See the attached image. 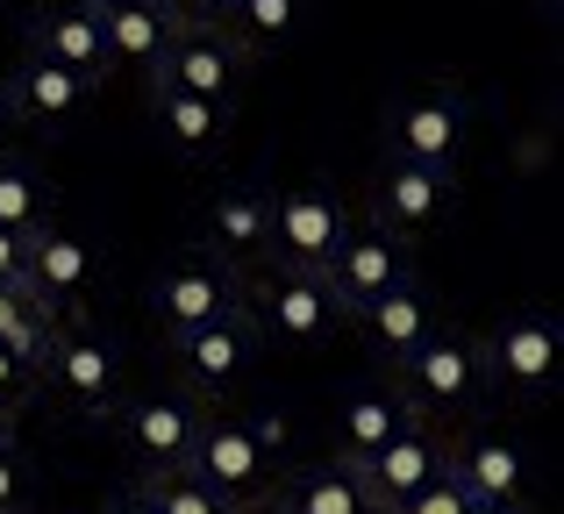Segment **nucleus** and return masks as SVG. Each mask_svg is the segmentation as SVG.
<instances>
[{"label": "nucleus", "mask_w": 564, "mask_h": 514, "mask_svg": "<svg viewBox=\"0 0 564 514\" xmlns=\"http://www.w3.org/2000/svg\"><path fill=\"white\" fill-rule=\"evenodd\" d=\"M29 393H36V372H29V364H14L8 350H0V422H8L14 407L29 401Z\"/></svg>", "instance_id": "32"}, {"label": "nucleus", "mask_w": 564, "mask_h": 514, "mask_svg": "<svg viewBox=\"0 0 564 514\" xmlns=\"http://www.w3.org/2000/svg\"><path fill=\"white\" fill-rule=\"evenodd\" d=\"M100 514H158V507H151V493H122V501H108Z\"/></svg>", "instance_id": "35"}, {"label": "nucleus", "mask_w": 564, "mask_h": 514, "mask_svg": "<svg viewBox=\"0 0 564 514\" xmlns=\"http://www.w3.org/2000/svg\"><path fill=\"white\" fill-rule=\"evenodd\" d=\"M358 329H365V343H372L379 358L400 372V364H408L414 350H422V336L436 329V300H429L422 272H414V278H400L393 293H379V300L358 315Z\"/></svg>", "instance_id": "19"}, {"label": "nucleus", "mask_w": 564, "mask_h": 514, "mask_svg": "<svg viewBox=\"0 0 564 514\" xmlns=\"http://www.w3.org/2000/svg\"><path fill=\"white\" fill-rule=\"evenodd\" d=\"M451 194H457L451 172H429V165L393 157V165L379 172V186H372V222L393 229V237H422V229H436L443 215H451Z\"/></svg>", "instance_id": "14"}, {"label": "nucleus", "mask_w": 564, "mask_h": 514, "mask_svg": "<svg viewBox=\"0 0 564 514\" xmlns=\"http://www.w3.org/2000/svg\"><path fill=\"white\" fill-rule=\"evenodd\" d=\"M229 307H243L236 300V278H229V264H215V258H180L165 278L151 286V315L165 321V336H186V329H200V321H215V315H229Z\"/></svg>", "instance_id": "13"}, {"label": "nucleus", "mask_w": 564, "mask_h": 514, "mask_svg": "<svg viewBox=\"0 0 564 514\" xmlns=\"http://www.w3.org/2000/svg\"><path fill=\"white\" fill-rule=\"evenodd\" d=\"M186 479H200V486L229 507H250L272 486V450L250 436V422H207L193 458H186Z\"/></svg>", "instance_id": "8"}, {"label": "nucleus", "mask_w": 564, "mask_h": 514, "mask_svg": "<svg viewBox=\"0 0 564 514\" xmlns=\"http://www.w3.org/2000/svg\"><path fill=\"white\" fill-rule=\"evenodd\" d=\"M400 372H408V407L414 415H465V407L479 401V386H486L479 343L457 336V329H443V321L422 336V350H414Z\"/></svg>", "instance_id": "4"}, {"label": "nucleus", "mask_w": 564, "mask_h": 514, "mask_svg": "<svg viewBox=\"0 0 564 514\" xmlns=\"http://www.w3.org/2000/svg\"><path fill=\"white\" fill-rule=\"evenodd\" d=\"M301 22H307V0H229V14H221V29L236 36L243 57L286 51V43L301 36Z\"/></svg>", "instance_id": "23"}, {"label": "nucleus", "mask_w": 564, "mask_h": 514, "mask_svg": "<svg viewBox=\"0 0 564 514\" xmlns=\"http://www.w3.org/2000/svg\"><path fill=\"white\" fill-rule=\"evenodd\" d=\"M236 514H286L279 501H250V507H236Z\"/></svg>", "instance_id": "36"}, {"label": "nucleus", "mask_w": 564, "mask_h": 514, "mask_svg": "<svg viewBox=\"0 0 564 514\" xmlns=\"http://www.w3.org/2000/svg\"><path fill=\"white\" fill-rule=\"evenodd\" d=\"M22 264H29V237L0 229V286H29V278H22Z\"/></svg>", "instance_id": "33"}, {"label": "nucleus", "mask_w": 564, "mask_h": 514, "mask_svg": "<svg viewBox=\"0 0 564 514\" xmlns=\"http://www.w3.org/2000/svg\"><path fill=\"white\" fill-rule=\"evenodd\" d=\"M29 57H51V65H65V72H79L86 86H108V43H100V22H94V8L86 0H65V8H43L36 22H29Z\"/></svg>", "instance_id": "16"}, {"label": "nucleus", "mask_w": 564, "mask_h": 514, "mask_svg": "<svg viewBox=\"0 0 564 514\" xmlns=\"http://www.w3.org/2000/svg\"><path fill=\"white\" fill-rule=\"evenodd\" d=\"M8 100H14V114H22V122L65 129V122H79V114H86L94 86H86L79 72L51 65V57H22V72H14V86H8Z\"/></svg>", "instance_id": "20"}, {"label": "nucleus", "mask_w": 564, "mask_h": 514, "mask_svg": "<svg viewBox=\"0 0 564 514\" xmlns=\"http://www.w3.org/2000/svg\"><path fill=\"white\" fill-rule=\"evenodd\" d=\"M158 14H165L180 36H200V29H221V14H229V0H151Z\"/></svg>", "instance_id": "30"}, {"label": "nucleus", "mask_w": 564, "mask_h": 514, "mask_svg": "<svg viewBox=\"0 0 564 514\" xmlns=\"http://www.w3.org/2000/svg\"><path fill=\"white\" fill-rule=\"evenodd\" d=\"M400 514H471V501H465V486L451 479V464H443V479H429V486L414 493Z\"/></svg>", "instance_id": "31"}, {"label": "nucleus", "mask_w": 564, "mask_h": 514, "mask_svg": "<svg viewBox=\"0 0 564 514\" xmlns=\"http://www.w3.org/2000/svg\"><path fill=\"white\" fill-rule=\"evenodd\" d=\"M22 501H29V458H22V444L0 429V514H22Z\"/></svg>", "instance_id": "29"}, {"label": "nucleus", "mask_w": 564, "mask_h": 514, "mask_svg": "<svg viewBox=\"0 0 564 514\" xmlns=\"http://www.w3.org/2000/svg\"><path fill=\"white\" fill-rule=\"evenodd\" d=\"M36 386L51 393V401H65L72 415L108 422L115 407H122L129 358H122V343H115L108 329H94V321H57L51 350H43V364H36Z\"/></svg>", "instance_id": "1"}, {"label": "nucleus", "mask_w": 564, "mask_h": 514, "mask_svg": "<svg viewBox=\"0 0 564 514\" xmlns=\"http://www.w3.org/2000/svg\"><path fill=\"white\" fill-rule=\"evenodd\" d=\"M22 278H29V293H36L43 307L72 315V300L94 286V251H86V237L43 222V229H29V264H22Z\"/></svg>", "instance_id": "18"}, {"label": "nucleus", "mask_w": 564, "mask_h": 514, "mask_svg": "<svg viewBox=\"0 0 564 514\" xmlns=\"http://www.w3.org/2000/svg\"><path fill=\"white\" fill-rule=\"evenodd\" d=\"M172 350H180V364H186V393H229L236 379L258 364V329H250V315L243 307H229V315H215V321H200V329H186V336H172Z\"/></svg>", "instance_id": "11"}, {"label": "nucleus", "mask_w": 564, "mask_h": 514, "mask_svg": "<svg viewBox=\"0 0 564 514\" xmlns=\"http://www.w3.org/2000/svg\"><path fill=\"white\" fill-rule=\"evenodd\" d=\"M471 514H522V507H471Z\"/></svg>", "instance_id": "37"}, {"label": "nucleus", "mask_w": 564, "mask_h": 514, "mask_svg": "<svg viewBox=\"0 0 564 514\" xmlns=\"http://www.w3.org/2000/svg\"><path fill=\"white\" fill-rule=\"evenodd\" d=\"M443 464H451V450H443V436L429 429V422H414V429H400L386 450L350 464V479H358L365 507L372 514H400L414 501V493L429 486V479H443Z\"/></svg>", "instance_id": "7"}, {"label": "nucleus", "mask_w": 564, "mask_h": 514, "mask_svg": "<svg viewBox=\"0 0 564 514\" xmlns=\"http://www.w3.org/2000/svg\"><path fill=\"white\" fill-rule=\"evenodd\" d=\"M279 507H286V514H372L344 458H336V464H315V472H301L286 493H279Z\"/></svg>", "instance_id": "26"}, {"label": "nucleus", "mask_w": 564, "mask_h": 514, "mask_svg": "<svg viewBox=\"0 0 564 514\" xmlns=\"http://www.w3.org/2000/svg\"><path fill=\"white\" fill-rule=\"evenodd\" d=\"M386 143H393V157H408V165H429V172H451L457 179V157H465V143H471V114L451 86H422V94H408L393 108Z\"/></svg>", "instance_id": "5"}, {"label": "nucleus", "mask_w": 564, "mask_h": 514, "mask_svg": "<svg viewBox=\"0 0 564 514\" xmlns=\"http://www.w3.org/2000/svg\"><path fill=\"white\" fill-rule=\"evenodd\" d=\"M86 8H94V22H100V43H108L115 72H143V79H151V72L165 65L172 36H180L151 0H86Z\"/></svg>", "instance_id": "17"}, {"label": "nucleus", "mask_w": 564, "mask_h": 514, "mask_svg": "<svg viewBox=\"0 0 564 514\" xmlns=\"http://www.w3.org/2000/svg\"><path fill=\"white\" fill-rule=\"evenodd\" d=\"M350 215L336 194H322V186H293V194H272V237H264V251L279 264H293V272H322L329 251L344 243Z\"/></svg>", "instance_id": "10"}, {"label": "nucleus", "mask_w": 564, "mask_h": 514, "mask_svg": "<svg viewBox=\"0 0 564 514\" xmlns=\"http://www.w3.org/2000/svg\"><path fill=\"white\" fill-rule=\"evenodd\" d=\"M200 429H207V407H200V393H186V386L143 393V401H129V415H122V436H129V450H137V464L151 479L186 472Z\"/></svg>", "instance_id": "6"}, {"label": "nucleus", "mask_w": 564, "mask_h": 514, "mask_svg": "<svg viewBox=\"0 0 564 514\" xmlns=\"http://www.w3.org/2000/svg\"><path fill=\"white\" fill-rule=\"evenodd\" d=\"M207 237L221 243L229 258H264V237H272V194L258 186H229L207 208Z\"/></svg>", "instance_id": "24"}, {"label": "nucleus", "mask_w": 564, "mask_h": 514, "mask_svg": "<svg viewBox=\"0 0 564 514\" xmlns=\"http://www.w3.org/2000/svg\"><path fill=\"white\" fill-rule=\"evenodd\" d=\"M57 307H43L29 286H0V350H8L14 364H29L36 372L43 364V350H51V336H57Z\"/></svg>", "instance_id": "25"}, {"label": "nucleus", "mask_w": 564, "mask_h": 514, "mask_svg": "<svg viewBox=\"0 0 564 514\" xmlns=\"http://www.w3.org/2000/svg\"><path fill=\"white\" fill-rule=\"evenodd\" d=\"M143 493H151V507H158V514H236L229 501H215V493H207L200 479H186V472L143 479Z\"/></svg>", "instance_id": "28"}, {"label": "nucleus", "mask_w": 564, "mask_h": 514, "mask_svg": "<svg viewBox=\"0 0 564 514\" xmlns=\"http://www.w3.org/2000/svg\"><path fill=\"white\" fill-rule=\"evenodd\" d=\"M243 72H250V57L236 51L229 29H200V36H172V51H165V65L151 72V86H172V94L229 108L236 86H243Z\"/></svg>", "instance_id": "12"}, {"label": "nucleus", "mask_w": 564, "mask_h": 514, "mask_svg": "<svg viewBox=\"0 0 564 514\" xmlns=\"http://www.w3.org/2000/svg\"><path fill=\"white\" fill-rule=\"evenodd\" d=\"M0 229H14V237L43 229V179L22 157H0Z\"/></svg>", "instance_id": "27"}, {"label": "nucleus", "mask_w": 564, "mask_h": 514, "mask_svg": "<svg viewBox=\"0 0 564 514\" xmlns=\"http://www.w3.org/2000/svg\"><path fill=\"white\" fill-rule=\"evenodd\" d=\"M243 315H250V329H258V343H322V336L336 329V300H329V286H322V272H293V264H279V272L264 278Z\"/></svg>", "instance_id": "9"}, {"label": "nucleus", "mask_w": 564, "mask_h": 514, "mask_svg": "<svg viewBox=\"0 0 564 514\" xmlns=\"http://www.w3.org/2000/svg\"><path fill=\"white\" fill-rule=\"evenodd\" d=\"M14 136H22V114H14L8 86H0V157H14Z\"/></svg>", "instance_id": "34"}, {"label": "nucleus", "mask_w": 564, "mask_h": 514, "mask_svg": "<svg viewBox=\"0 0 564 514\" xmlns=\"http://www.w3.org/2000/svg\"><path fill=\"white\" fill-rule=\"evenodd\" d=\"M414 407H408V393H386V386H358L344 407H336V436H344V464H358V458H372V450H386L400 429H414Z\"/></svg>", "instance_id": "21"}, {"label": "nucleus", "mask_w": 564, "mask_h": 514, "mask_svg": "<svg viewBox=\"0 0 564 514\" xmlns=\"http://www.w3.org/2000/svg\"><path fill=\"white\" fill-rule=\"evenodd\" d=\"M400 278H414V251H408V237H393V229H379V222L344 229V243L322 264V286H329L336 315H365Z\"/></svg>", "instance_id": "2"}, {"label": "nucleus", "mask_w": 564, "mask_h": 514, "mask_svg": "<svg viewBox=\"0 0 564 514\" xmlns=\"http://www.w3.org/2000/svg\"><path fill=\"white\" fill-rule=\"evenodd\" d=\"M151 114H158V136H165L180 157H215L221 136H229V108L172 94V86H151Z\"/></svg>", "instance_id": "22"}, {"label": "nucleus", "mask_w": 564, "mask_h": 514, "mask_svg": "<svg viewBox=\"0 0 564 514\" xmlns=\"http://www.w3.org/2000/svg\"><path fill=\"white\" fill-rule=\"evenodd\" d=\"M451 479L465 486L471 507H522L529 501V450L514 436H471L465 450H451Z\"/></svg>", "instance_id": "15"}, {"label": "nucleus", "mask_w": 564, "mask_h": 514, "mask_svg": "<svg viewBox=\"0 0 564 514\" xmlns=\"http://www.w3.org/2000/svg\"><path fill=\"white\" fill-rule=\"evenodd\" d=\"M486 358V379L508 393H522V401H543V393L557 386V358H564V321L551 307H522V315H508L494 329V343L479 350Z\"/></svg>", "instance_id": "3"}]
</instances>
